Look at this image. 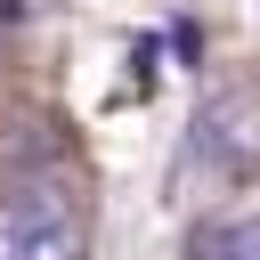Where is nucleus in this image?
Here are the masks:
<instances>
[{"mask_svg":"<svg viewBox=\"0 0 260 260\" xmlns=\"http://www.w3.org/2000/svg\"><path fill=\"white\" fill-rule=\"evenodd\" d=\"M89 252V203L57 171L0 179V260H81Z\"/></svg>","mask_w":260,"mask_h":260,"instance_id":"obj_1","label":"nucleus"},{"mask_svg":"<svg viewBox=\"0 0 260 260\" xmlns=\"http://www.w3.org/2000/svg\"><path fill=\"white\" fill-rule=\"evenodd\" d=\"M203 260H260V219H228L203 236Z\"/></svg>","mask_w":260,"mask_h":260,"instance_id":"obj_2","label":"nucleus"}]
</instances>
